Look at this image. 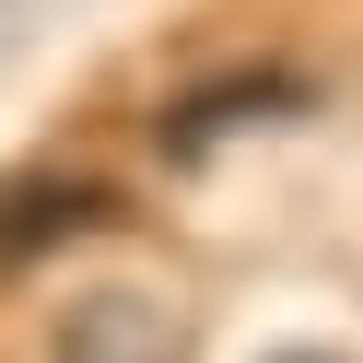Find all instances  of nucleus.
I'll use <instances>...</instances> for the list:
<instances>
[{
	"instance_id": "1",
	"label": "nucleus",
	"mask_w": 363,
	"mask_h": 363,
	"mask_svg": "<svg viewBox=\"0 0 363 363\" xmlns=\"http://www.w3.org/2000/svg\"><path fill=\"white\" fill-rule=\"evenodd\" d=\"M59 363H188V328H176L152 293H82Z\"/></svg>"
},
{
	"instance_id": "2",
	"label": "nucleus",
	"mask_w": 363,
	"mask_h": 363,
	"mask_svg": "<svg viewBox=\"0 0 363 363\" xmlns=\"http://www.w3.org/2000/svg\"><path fill=\"white\" fill-rule=\"evenodd\" d=\"M269 363H352V352H269Z\"/></svg>"
}]
</instances>
